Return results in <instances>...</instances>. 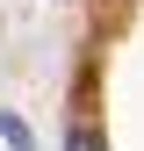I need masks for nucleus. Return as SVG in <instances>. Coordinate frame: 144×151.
Wrapping results in <instances>:
<instances>
[{"mask_svg":"<svg viewBox=\"0 0 144 151\" xmlns=\"http://www.w3.org/2000/svg\"><path fill=\"white\" fill-rule=\"evenodd\" d=\"M0 144H7V151H36V137H29V122L14 115V108H0Z\"/></svg>","mask_w":144,"mask_h":151,"instance_id":"1","label":"nucleus"},{"mask_svg":"<svg viewBox=\"0 0 144 151\" xmlns=\"http://www.w3.org/2000/svg\"><path fill=\"white\" fill-rule=\"evenodd\" d=\"M65 151H101V129H94V122H86V115H79V122H72V129H65Z\"/></svg>","mask_w":144,"mask_h":151,"instance_id":"2","label":"nucleus"}]
</instances>
